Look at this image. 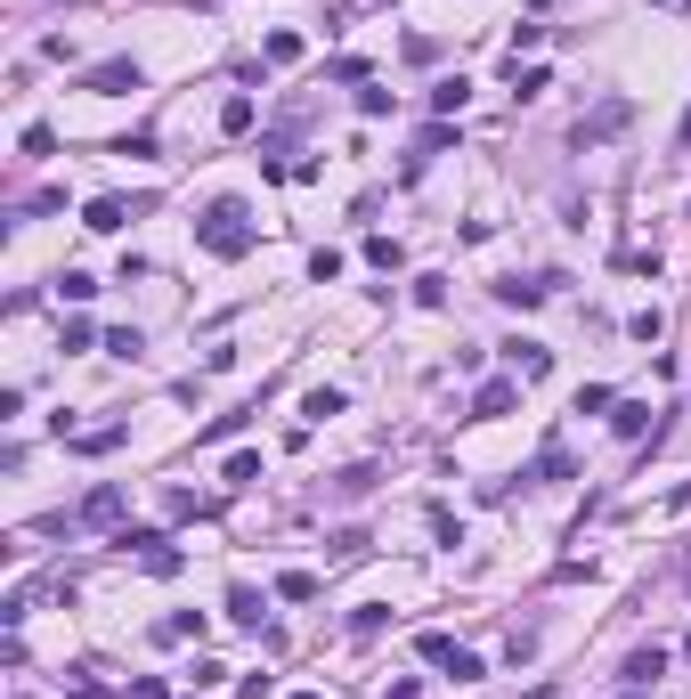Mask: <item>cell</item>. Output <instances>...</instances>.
Instances as JSON below:
<instances>
[{
	"mask_svg": "<svg viewBox=\"0 0 691 699\" xmlns=\"http://www.w3.org/2000/svg\"><path fill=\"white\" fill-rule=\"evenodd\" d=\"M196 244L212 252V261H244V252H253V212H244L236 196H220V204L196 220Z\"/></svg>",
	"mask_w": 691,
	"mask_h": 699,
	"instance_id": "obj_1",
	"label": "cell"
},
{
	"mask_svg": "<svg viewBox=\"0 0 691 699\" xmlns=\"http://www.w3.org/2000/svg\"><path fill=\"white\" fill-rule=\"evenodd\" d=\"M626 122H635V106H626V98H602L594 114H578V131H570V139H578V147H602V139L626 131Z\"/></svg>",
	"mask_w": 691,
	"mask_h": 699,
	"instance_id": "obj_2",
	"label": "cell"
},
{
	"mask_svg": "<svg viewBox=\"0 0 691 699\" xmlns=\"http://www.w3.org/2000/svg\"><path fill=\"white\" fill-rule=\"evenodd\" d=\"M521 407V374H488V383L472 391V423H496V415H513Z\"/></svg>",
	"mask_w": 691,
	"mask_h": 699,
	"instance_id": "obj_3",
	"label": "cell"
},
{
	"mask_svg": "<svg viewBox=\"0 0 691 699\" xmlns=\"http://www.w3.org/2000/svg\"><path fill=\"white\" fill-rule=\"evenodd\" d=\"M82 90H90V98H131V90H139V66H131V57H106V66L82 74Z\"/></svg>",
	"mask_w": 691,
	"mask_h": 699,
	"instance_id": "obj_4",
	"label": "cell"
},
{
	"mask_svg": "<svg viewBox=\"0 0 691 699\" xmlns=\"http://www.w3.org/2000/svg\"><path fill=\"white\" fill-rule=\"evenodd\" d=\"M82 521H90V529H122V488H114V480H98V488L82 496Z\"/></svg>",
	"mask_w": 691,
	"mask_h": 699,
	"instance_id": "obj_5",
	"label": "cell"
},
{
	"mask_svg": "<svg viewBox=\"0 0 691 699\" xmlns=\"http://www.w3.org/2000/svg\"><path fill=\"white\" fill-rule=\"evenodd\" d=\"M659 675H667V651H659V643H643L635 659H626V667H618V683H626V691H651Z\"/></svg>",
	"mask_w": 691,
	"mask_h": 699,
	"instance_id": "obj_6",
	"label": "cell"
},
{
	"mask_svg": "<svg viewBox=\"0 0 691 699\" xmlns=\"http://www.w3.org/2000/svg\"><path fill=\"white\" fill-rule=\"evenodd\" d=\"M505 358H513V374H521V383H545V374H553V350H545V342H513Z\"/></svg>",
	"mask_w": 691,
	"mask_h": 699,
	"instance_id": "obj_7",
	"label": "cell"
},
{
	"mask_svg": "<svg viewBox=\"0 0 691 699\" xmlns=\"http://www.w3.org/2000/svg\"><path fill=\"white\" fill-rule=\"evenodd\" d=\"M122 220H131V204H122V196H90V212H82V228H98V236H114Z\"/></svg>",
	"mask_w": 691,
	"mask_h": 699,
	"instance_id": "obj_8",
	"label": "cell"
},
{
	"mask_svg": "<svg viewBox=\"0 0 691 699\" xmlns=\"http://www.w3.org/2000/svg\"><path fill=\"white\" fill-rule=\"evenodd\" d=\"M610 431H618V439H643V431H651V407H643V399H618V407H610Z\"/></svg>",
	"mask_w": 691,
	"mask_h": 699,
	"instance_id": "obj_9",
	"label": "cell"
},
{
	"mask_svg": "<svg viewBox=\"0 0 691 699\" xmlns=\"http://www.w3.org/2000/svg\"><path fill=\"white\" fill-rule=\"evenodd\" d=\"M187 634H204V610H171V618L155 626V643H187Z\"/></svg>",
	"mask_w": 691,
	"mask_h": 699,
	"instance_id": "obj_10",
	"label": "cell"
},
{
	"mask_svg": "<svg viewBox=\"0 0 691 699\" xmlns=\"http://www.w3.org/2000/svg\"><path fill=\"white\" fill-rule=\"evenodd\" d=\"M261 66H301V33H269L261 41Z\"/></svg>",
	"mask_w": 691,
	"mask_h": 699,
	"instance_id": "obj_11",
	"label": "cell"
},
{
	"mask_svg": "<svg viewBox=\"0 0 691 699\" xmlns=\"http://www.w3.org/2000/svg\"><path fill=\"white\" fill-rule=\"evenodd\" d=\"M553 285V277H545ZM545 285H521V277H505V285H496V301H505V309H537L545 301Z\"/></svg>",
	"mask_w": 691,
	"mask_h": 699,
	"instance_id": "obj_12",
	"label": "cell"
},
{
	"mask_svg": "<svg viewBox=\"0 0 691 699\" xmlns=\"http://www.w3.org/2000/svg\"><path fill=\"white\" fill-rule=\"evenodd\" d=\"M220 131H228V139H244V131H253V98H244V90L220 106Z\"/></svg>",
	"mask_w": 691,
	"mask_h": 699,
	"instance_id": "obj_13",
	"label": "cell"
},
{
	"mask_svg": "<svg viewBox=\"0 0 691 699\" xmlns=\"http://www.w3.org/2000/svg\"><path fill=\"white\" fill-rule=\"evenodd\" d=\"M277 602H318V578H309V569H285V578H277Z\"/></svg>",
	"mask_w": 691,
	"mask_h": 699,
	"instance_id": "obj_14",
	"label": "cell"
},
{
	"mask_svg": "<svg viewBox=\"0 0 691 699\" xmlns=\"http://www.w3.org/2000/svg\"><path fill=\"white\" fill-rule=\"evenodd\" d=\"M261 610H269V602H261L253 586H236V594H228V618H236V626H261Z\"/></svg>",
	"mask_w": 691,
	"mask_h": 699,
	"instance_id": "obj_15",
	"label": "cell"
},
{
	"mask_svg": "<svg viewBox=\"0 0 691 699\" xmlns=\"http://www.w3.org/2000/svg\"><path fill=\"white\" fill-rule=\"evenodd\" d=\"M415 651H423L431 667H448V659H456V643H448V634H439V626H423V634H415Z\"/></svg>",
	"mask_w": 691,
	"mask_h": 699,
	"instance_id": "obj_16",
	"label": "cell"
},
{
	"mask_svg": "<svg viewBox=\"0 0 691 699\" xmlns=\"http://www.w3.org/2000/svg\"><path fill=\"white\" fill-rule=\"evenodd\" d=\"M342 407H350L342 391H309V399H301V415H309V423H326V415H342Z\"/></svg>",
	"mask_w": 691,
	"mask_h": 699,
	"instance_id": "obj_17",
	"label": "cell"
},
{
	"mask_svg": "<svg viewBox=\"0 0 691 699\" xmlns=\"http://www.w3.org/2000/svg\"><path fill=\"white\" fill-rule=\"evenodd\" d=\"M521 480H570V456H561V448H545V456H537Z\"/></svg>",
	"mask_w": 691,
	"mask_h": 699,
	"instance_id": "obj_18",
	"label": "cell"
},
{
	"mask_svg": "<svg viewBox=\"0 0 691 699\" xmlns=\"http://www.w3.org/2000/svg\"><path fill=\"white\" fill-rule=\"evenodd\" d=\"M366 261H374V269H383V277H391V269H399V261H407V252H399V244H391V236H366Z\"/></svg>",
	"mask_w": 691,
	"mask_h": 699,
	"instance_id": "obj_19",
	"label": "cell"
},
{
	"mask_svg": "<svg viewBox=\"0 0 691 699\" xmlns=\"http://www.w3.org/2000/svg\"><path fill=\"white\" fill-rule=\"evenodd\" d=\"M610 407H618L610 383H586V391H578V415H610Z\"/></svg>",
	"mask_w": 691,
	"mask_h": 699,
	"instance_id": "obj_20",
	"label": "cell"
},
{
	"mask_svg": "<svg viewBox=\"0 0 691 699\" xmlns=\"http://www.w3.org/2000/svg\"><path fill=\"white\" fill-rule=\"evenodd\" d=\"M98 342V326H90V317H66V334H57V350H90Z\"/></svg>",
	"mask_w": 691,
	"mask_h": 699,
	"instance_id": "obj_21",
	"label": "cell"
},
{
	"mask_svg": "<svg viewBox=\"0 0 691 699\" xmlns=\"http://www.w3.org/2000/svg\"><path fill=\"white\" fill-rule=\"evenodd\" d=\"M659 326H667L659 309H635V317H626V334H635V342H659Z\"/></svg>",
	"mask_w": 691,
	"mask_h": 699,
	"instance_id": "obj_22",
	"label": "cell"
},
{
	"mask_svg": "<svg viewBox=\"0 0 691 699\" xmlns=\"http://www.w3.org/2000/svg\"><path fill=\"white\" fill-rule=\"evenodd\" d=\"M456 106H464V74H456V82H439V90H431V114H456Z\"/></svg>",
	"mask_w": 691,
	"mask_h": 699,
	"instance_id": "obj_23",
	"label": "cell"
},
{
	"mask_svg": "<svg viewBox=\"0 0 691 699\" xmlns=\"http://www.w3.org/2000/svg\"><path fill=\"white\" fill-rule=\"evenodd\" d=\"M415 301L423 309H448V277H415Z\"/></svg>",
	"mask_w": 691,
	"mask_h": 699,
	"instance_id": "obj_24",
	"label": "cell"
},
{
	"mask_svg": "<svg viewBox=\"0 0 691 699\" xmlns=\"http://www.w3.org/2000/svg\"><path fill=\"white\" fill-rule=\"evenodd\" d=\"M106 350H114V358H139L147 342H139V326H114V334H106Z\"/></svg>",
	"mask_w": 691,
	"mask_h": 699,
	"instance_id": "obj_25",
	"label": "cell"
},
{
	"mask_svg": "<svg viewBox=\"0 0 691 699\" xmlns=\"http://www.w3.org/2000/svg\"><path fill=\"white\" fill-rule=\"evenodd\" d=\"M261 480V456H228V488H253Z\"/></svg>",
	"mask_w": 691,
	"mask_h": 699,
	"instance_id": "obj_26",
	"label": "cell"
},
{
	"mask_svg": "<svg viewBox=\"0 0 691 699\" xmlns=\"http://www.w3.org/2000/svg\"><path fill=\"white\" fill-rule=\"evenodd\" d=\"M334 488H342V496H366V488H374V464H350V472H342Z\"/></svg>",
	"mask_w": 691,
	"mask_h": 699,
	"instance_id": "obj_27",
	"label": "cell"
},
{
	"mask_svg": "<svg viewBox=\"0 0 691 699\" xmlns=\"http://www.w3.org/2000/svg\"><path fill=\"white\" fill-rule=\"evenodd\" d=\"M521 699H561V691H553V683H537V691H521Z\"/></svg>",
	"mask_w": 691,
	"mask_h": 699,
	"instance_id": "obj_28",
	"label": "cell"
},
{
	"mask_svg": "<svg viewBox=\"0 0 691 699\" xmlns=\"http://www.w3.org/2000/svg\"><path fill=\"white\" fill-rule=\"evenodd\" d=\"M683 147H691V122H683Z\"/></svg>",
	"mask_w": 691,
	"mask_h": 699,
	"instance_id": "obj_29",
	"label": "cell"
},
{
	"mask_svg": "<svg viewBox=\"0 0 691 699\" xmlns=\"http://www.w3.org/2000/svg\"><path fill=\"white\" fill-rule=\"evenodd\" d=\"M293 699H318V691H293Z\"/></svg>",
	"mask_w": 691,
	"mask_h": 699,
	"instance_id": "obj_30",
	"label": "cell"
},
{
	"mask_svg": "<svg viewBox=\"0 0 691 699\" xmlns=\"http://www.w3.org/2000/svg\"><path fill=\"white\" fill-rule=\"evenodd\" d=\"M683 659H691V634H683Z\"/></svg>",
	"mask_w": 691,
	"mask_h": 699,
	"instance_id": "obj_31",
	"label": "cell"
},
{
	"mask_svg": "<svg viewBox=\"0 0 691 699\" xmlns=\"http://www.w3.org/2000/svg\"><path fill=\"white\" fill-rule=\"evenodd\" d=\"M626 699H643V691H626Z\"/></svg>",
	"mask_w": 691,
	"mask_h": 699,
	"instance_id": "obj_32",
	"label": "cell"
}]
</instances>
